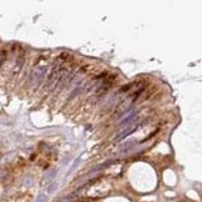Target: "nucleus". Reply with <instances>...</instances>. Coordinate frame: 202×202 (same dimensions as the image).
<instances>
[{
    "mask_svg": "<svg viewBox=\"0 0 202 202\" xmlns=\"http://www.w3.org/2000/svg\"><path fill=\"white\" fill-rule=\"evenodd\" d=\"M143 91V87H141V89H139L135 94H132L130 97H128L127 100H125L124 102H121L120 105H119V107H117V110H116V114L117 115H126V112L128 111V110L131 109V106L134 105V102L137 100V97H139V95H141V93Z\"/></svg>",
    "mask_w": 202,
    "mask_h": 202,
    "instance_id": "f257e3e1",
    "label": "nucleus"
},
{
    "mask_svg": "<svg viewBox=\"0 0 202 202\" xmlns=\"http://www.w3.org/2000/svg\"><path fill=\"white\" fill-rule=\"evenodd\" d=\"M46 65H38L31 72V84L32 86H39L46 75Z\"/></svg>",
    "mask_w": 202,
    "mask_h": 202,
    "instance_id": "f03ea898",
    "label": "nucleus"
},
{
    "mask_svg": "<svg viewBox=\"0 0 202 202\" xmlns=\"http://www.w3.org/2000/svg\"><path fill=\"white\" fill-rule=\"evenodd\" d=\"M140 126H141V125H132V126H130V128H128V130H125V131H122V132H121V134H120V135H119V136H117L115 140H116V141H121V140H124L126 136H128L130 134H132L134 131H136V130H137V128H139Z\"/></svg>",
    "mask_w": 202,
    "mask_h": 202,
    "instance_id": "7ed1b4c3",
    "label": "nucleus"
},
{
    "mask_svg": "<svg viewBox=\"0 0 202 202\" xmlns=\"http://www.w3.org/2000/svg\"><path fill=\"white\" fill-rule=\"evenodd\" d=\"M56 173H58V170L56 169H52V170H50L49 171V173L46 175V182H50V181H52L54 178H55V176H56Z\"/></svg>",
    "mask_w": 202,
    "mask_h": 202,
    "instance_id": "20e7f679",
    "label": "nucleus"
},
{
    "mask_svg": "<svg viewBox=\"0 0 202 202\" xmlns=\"http://www.w3.org/2000/svg\"><path fill=\"white\" fill-rule=\"evenodd\" d=\"M36 202H46V196L45 195H40L38 198H36Z\"/></svg>",
    "mask_w": 202,
    "mask_h": 202,
    "instance_id": "39448f33",
    "label": "nucleus"
},
{
    "mask_svg": "<svg viewBox=\"0 0 202 202\" xmlns=\"http://www.w3.org/2000/svg\"><path fill=\"white\" fill-rule=\"evenodd\" d=\"M56 187H58V183H52V185L49 187V190H48V191H49V192H54Z\"/></svg>",
    "mask_w": 202,
    "mask_h": 202,
    "instance_id": "423d86ee",
    "label": "nucleus"
},
{
    "mask_svg": "<svg viewBox=\"0 0 202 202\" xmlns=\"http://www.w3.org/2000/svg\"><path fill=\"white\" fill-rule=\"evenodd\" d=\"M5 55H6V54H5V51H3L2 54H0V65H2V64H3V61L5 60Z\"/></svg>",
    "mask_w": 202,
    "mask_h": 202,
    "instance_id": "0eeeda50",
    "label": "nucleus"
}]
</instances>
